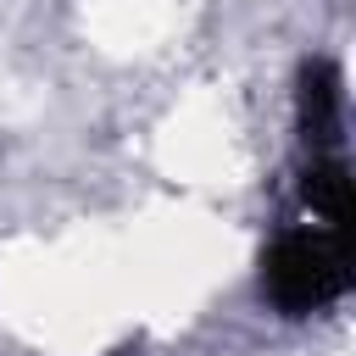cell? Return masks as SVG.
Listing matches in <instances>:
<instances>
[{"instance_id": "2", "label": "cell", "mask_w": 356, "mask_h": 356, "mask_svg": "<svg viewBox=\"0 0 356 356\" xmlns=\"http://www.w3.org/2000/svg\"><path fill=\"white\" fill-rule=\"evenodd\" d=\"M300 128H306L312 150H328L334 134H339V89H334V72H328V67H312V72H306V89H300Z\"/></svg>"}, {"instance_id": "1", "label": "cell", "mask_w": 356, "mask_h": 356, "mask_svg": "<svg viewBox=\"0 0 356 356\" xmlns=\"http://www.w3.org/2000/svg\"><path fill=\"white\" fill-rule=\"evenodd\" d=\"M267 295L284 312H317L345 289V228H289L267 250Z\"/></svg>"}]
</instances>
